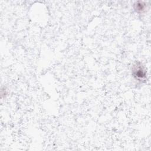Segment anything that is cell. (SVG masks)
Instances as JSON below:
<instances>
[{
	"mask_svg": "<svg viewBox=\"0 0 151 151\" xmlns=\"http://www.w3.org/2000/svg\"><path fill=\"white\" fill-rule=\"evenodd\" d=\"M132 75L137 80L142 81L146 78V72L140 63H136L132 68Z\"/></svg>",
	"mask_w": 151,
	"mask_h": 151,
	"instance_id": "6da1fadb",
	"label": "cell"
},
{
	"mask_svg": "<svg viewBox=\"0 0 151 151\" xmlns=\"http://www.w3.org/2000/svg\"><path fill=\"white\" fill-rule=\"evenodd\" d=\"M133 8L135 11L137 13H143L145 11L146 5L145 2L141 1L136 2L133 5Z\"/></svg>",
	"mask_w": 151,
	"mask_h": 151,
	"instance_id": "7a4b0ae2",
	"label": "cell"
}]
</instances>
